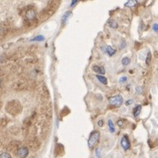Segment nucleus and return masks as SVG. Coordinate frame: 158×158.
Segmentation results:
<instances>
[{"label": "nucleus", "instance_id": "nucleus-6", "mask_svg": "<svg viewBox=\"0 0 158 158\" xmlns=\"http://www.w3.org/2000/svg\"><path fill=\"white\" fill-rule=\"evenodd\" d=\"M53 14V12H52L51 11H49L48 9H44L42 10L38 14V20L39 21H45L48 19Z\"/></svg>", "mask_w": 158, "mask_h": 158}, {"label": "nucleus", "instance_id": "nucleus-27", "mask_svg": "<svg viewBox=\"0 0 158 158\" xmlns=\"http://www.w3.org/2000/svg\"><path fill=\"white\" fill-rule=\"evenodd\" d=\"M153 30L155 31V32H156V33H158V24H154L153 25Z\"/></svg>", "mask_w": 158, "mask_h": 158}, {"label": "nucleus", "instance_id": "nucleus-26", "mask_svg": "<svg viewBox=\"0 0 158 158\" xmlns=\"http://www.w3.org/2000/svg\"><path fill=\"white\" fill-rule=\"evenodd\" d=\"M35 62H36V60H33V59H31V58H29V59L26 60V63H28V64H30V63H34Z\"/></svg>", "mask_w": 158, "mask_h": 158}, {"label": "nucleus", "instance_id": "nucleus-7", "mask_svg": "<svg viewBox=\"0 0 158 158\" xmlns=\"http://www.w3.org/2000/svg\"><path fill=\"white\" fill-rule=\"evenodd\" d=\"M41 146V142H39L38 139H37L36 137H32L29 140L28 142V147L30 148H32L34 150L36 149H38Z\"/></svg>", "mask_w": 158, "mask_h": 158}, {"label": "nucleus", "instance_id": "nucleus-21", "mask_svg": "<svg viewBox=\"0 0 158 158\" xmlns=\"http://www.w3.org/2000/svg\"><path fill=\"white\" fill-rule=\"evenodd\" d=\"M7 124H8V120L7 119H5V118L0 119V127H4L7 126Z\"/></svg>", "mask_w": 158, "mask_h": 158}, {"label": "nucleus", "instance_id": "nucleus-14", "mask_svg": "<svg viewBox=\"0 0 158 158\" xmlns=\"http://www.w3.org/2000/svg\"><path fill=\"white\" fill-rule=\"evenodd\" d=\"M141 111H142V105H138L135 106V108H134V111H133L134 116L135 118H137V117L140 115V114H141Z\"/></svg>", "mask_w": 158, "mask_h": 158}, {"label": "nucleus", "instance_id": "nucleus-30", "mask_svg": "<svg viewBox=\"0 0 158 158\" xmlns=\"http://www.w3.org/2000/svg\"><path fill=\"white\" fill-rule=\"evenodd\" d=\"M97 125H98V127H102V126H103V120H99V121H98V123H97Z\"/></svg>", "mask_w": 158, "mask_h": 158}, {"label": "nucleus", "instance_id": "nucleus-10", "mask_svg": "<svg viewBox=\"0 0 158 158\" xmlns=\"http://www.w3.org/2000/svg\"><path fill=\"white\" fill-rule=\"evenodd\" d=\"M121 145L124 150H128L130 148V142L127 135H123L122 140H121Z\"/></svg>", "mask_w": 158, "mask_h": 158}, {"label": "nucleus", "instance_id": "nucleus-11", "mask_svg": "<svg viewBox=\"0 0 158 158\" xmlns=\"http://www.w3.org/2000/svg\"><path fill=\"white\" fill-rule=\"evenodd\" d=\"M20 145H21L20 142H18V141H11L8 144V149L11 150V151H13V150L17 151L20 148Z\"/></svg>", "mask_w": 158, "mask_h": 158}, {"label": "nucleus", "instance_id": "nucleus-29", "mask_svg": "<svg viewBox=\"0 0 158 158\" xmlns=\"http://www.w3.org/2000/svg\"><path fill=\"white\" fill-rule=\"evenodd\" d=\"M44 40V38L42 37V36H40V37H36V38H34L32 40Z\"/></svg>", "mask_w": 158, "mask_h": 158}, {"label": "nucleus", "instance_id": "nucleus-34", "mask_svg": "<svg viewBox=\"0 0 158 158\" xmlns=\"http://www.w3.org/2000/svg\"><path fill=\"white\" fill-rule=\"evenodd\" d=\"M78 1H77V0H74V2H72V4H71V6H73V5H74L76 3H77Z\"/></svg>", "mask_w": 158, "mask_h": 158}, {"label": "nucleus", "instance_id": "nucleus-25", "mask_svg": "<svg viewBox=\"0 0 158 158\" xmlns=\"http://www.w3.org/2000/svg\"><path fill=\"white\" fill-rule=\"evenodd\" d=\"M122 64L123 65H128L129 64V62H130V59L128 58V57H124L122 60Z\"/></svg>", "mask_w": 158, "mask_h": 158}, {"label": "nucleus", "instance_id": "nucleus-22", "mask_svg": "<svg viewBox=\"0 0 158 158\" xmlns=\"http://www.w3.org/2000/svg\"><path fill=\"white\" fill-rule=\"evenodd\" d=\"M0 158H11V155L7 152H4L0 154Z\"/></svg>", "mask_w": 158, "mask_h": 158}, {"label": "nucleus", "instance_id": "nucleus-17", "mask_svg": "<svg viewBox=\"0 0 158 158\" xmlns=\"http://www.w3.org/2000/svg\"><path fill=\"white\" fill-rule=\"evenodd\" d=\"M107 124H108V128H109V131H110L111 133H115V125H114V123H113V121H112L111 120H108V122H107Z\"/></svg>", "mask_w": 158, "mask_h": 158}, {"label": "nucleus", "instance_id": "nucleus-2", "mask_svg": "<svg viewBox=\"0 0 158 158\" xmlns=\"http://www.w3.org/2000/svg\"><path fill=\"white\" fill-rule=\"evenodd\" d=\"M32 87L31 83L26 81V80H18L15 84H14V89L17 90V91H24V90H26L28 88Z\"/></svg>", "mask_w": 158, "mask_h": 158}, {"label": "nucleus", "instance_id": "nucleus-28", "mask_svg": "<svg viewBox=\"0 0 158 158\" xmlns=\"http://www.w3.org/2000/svg\"><path fill=\"white\" fill-rule=\"evenodd\" d=\"M127 77H121V79H120V83H124V82H126L127 81Z\"/></svg>", "mask_w": 158, "mask_h": 158}, {"label": "nucleus", "instance_id": "nucleus-32", "mask_svg": "<svg viewBox=\"0 0 158 158\" xmlns=\"http://www.w3.org/2000/svg\"><path fill=\"white\" fill-rule=\"evenodd\" d=\"M96 155L98 156V158H101V155H100V149L96 150Z\"/></svg>", "mask_w": 158, "mask_h": 158}, {"label": "nucleus", "instance_id": "nucleus-15", "mask_svg": "<svg viewBox=\"0 0 158 158\" xmlns=\"http://www.w3.org/2000/svg\"><path fill=\"white\" fill-rule=\"evenodd\" d=\"M93 70L96 73H101V74H105V70L104 68H101V67H98V66H94L93 67Z\"/></svg>", "mask_w": 158, "mask_h": 158}, {"label": "nucleus", "instance_id": "nucleus-13", "mask_svg": "<svg viewBox=\"0 0 158 158\" xmlns=\"http://www.w3.org/2000/svg\"><path fill=\"white\" fill-rule=\"evenodd\" d=\"M38 22V19H34V20H29V19H26L24 21V26L26 27H34Z\"/></svg>", "mask_w": 158, "mask_h": 158}, {"label": "nucleus", "instance_id": "nucleus-1", "mask_svg": "<svg viewBox=\"0 0 158 158\" xmlns=\"http://www.w3.org/2000/svg\"><path fill=\"white\" fill-rule=\"evenodd\" d=\"M23 106L18 100H11L5 105V111L12 116H17L21 114Z\"/></svg>", "mask_w": 158, "mask_h": 158}, {"label": "nucleus", "instance_id": "nucleus-35", "mask_svg": "<svg viewBox=\"0 0 158 158\" xmlns=\"http://www.w3.org/2000/svg\"><path fill=\"white\" fill-rule=\"evenodd\" d=\"M0 84H1V80H0Z\"/></svg>", "mask_w": 158, "mask_h": 158}, {"label": "nucleus", "instance_id": "nucleus-4", "mask_svg": "<svg viewBox=\"0 0 158 158\" xmlns=\"http://www.w3.org/2000/svg\"><path fill=\"white\" fill-rule=\"evenodd\" d=\"M100 138V133L98 131H94L91 135H90L89 140H88V146L89 148H93L96 145Z\"/></svg>", "mask_w": 158, "mask_h": 158}, {"label": "nucleus", "instance_id": "nucleus-12", "mask_svg": "<svg viewBox=\"0 0 158 158\" xmlns=\"http://www.w3.org/2000/svg\"><path fill=\"white\" fill-rule=\"evenodd\" d=\"M36 11L32 8L31 9H28L26 12V19H29V20H34L36 19Z\"/></svg>", "mask_w": 158, "mask_h": 158}, {"label": "nucleus", "instance_id": "nucleus-23", "mask_svg": "<svg viewBox=\"0 0 158 158\" xmlns=\"http://www.w3.org/2000/svg\"><path fill=\"white\" fill-rule=\"evenodd\" d=\"M108 24H109V26H110L112 28H116V27H118L117 23H116L115 21H114V20H110V21L108 22Z\"/></svg>", "mask_w": 158, "mask_h": 158}, {"label": "nucleus", "instance_id": "nucleus-16", "mask_svg": "<svg viewBox=\"0 0 158 158\" xmlns=\"http://www.w3.org/2000/svg\"><path fill=\"white\" fill-rule=\"evenodd\" d=\"M106 51H107V53L108 54L109 56H112L113 55L115 54V49H113L112 47H110V46H107V47Z\"/></svg>", "mask_w": 158, "mask_h": 158}, {"label": "nucleus", "instance_id": "nucleus-33", "mask_svg": "<svg viewBox=\"0 0 158 158\" xmlns=\"http://www.w3.org/2000/svg\"><path fill=\"white\" fill-rule=\"evenodd\" d=\"M117 124H118V126H120V127H122V125H123V122L122 121V120H120L118 122H117Z\"/></svg>", "mask_w": 158, "mask_h": 158}, {"label": "nucleus", "instance_id": "nucleus-8", "mask_svg": "<svg viewBox=\"0 0 158 158\" xmlns=\"http://www.w3.org/2000/svg\"><path fill=\"white\" fill-rule=\"evenodd\" d=\"M16 154L20 158H26L29 155V149L26 147H20L16 151Z\"/></svg>", "mask_w": 158, "mask_h": 158}, {"label": "nucleus", "instance_id": "nucleus-24", "mask_svg": "<svg viewBox=\"0 0 158 158\" xmlns=\"http://www.w3.org/2000/svg\"><path fill=\"white\" fill-rule=\"evenodd\" d=\"M151 62V53L149 52L148 55H147V58H146V64L149 66Z\"/></svg>", "mask_w": 158, "mask_h": 158}, {"label": "nucleus", "instance_id": "nucleus-31", "mask_svg": "<svg viewBox=\"0 0 158 158\" xmlns=\"http://www.w3.org/2000/svg\"><path fill=\"white\" fill-rule=\"evenodd\" d=\"M131 104H133V100H131V99L126 102V105H131Z\"/></svg>", "mask_w": 158, "mask_h": 158}, {"label": "nucleus", "instance_id": "nucleus-20", "mask_svg": "<svg viewBox=\"0 0 158 158\" xmlns=\"http://www.w3.org/2000/svg\"><path fill=\"white\" fill-rule=\"evenodd\" d=\"M10 131H11V133H12L13 134H17V133H19V128L18 127H16V126H13V127H11V129H10Z\"/></svg>", "mask_w": 158, "mask_h": 158}, {"label": "nucleus", "instance_id": "nucleus-19", "mask_svg": "<svg viewBox=\"0 0 158 158\" xmlns=\"http://www.w3.org/2000/svg\"><path fill=\"white\" fill-rule=\"evenodd\" d=\"M136 1L135 0H130V1H128V2H127L126 4H125V6H127V7H133V6H134L135 5H136Z\"/></svg>", "mask_w": 158, "mask_h": 158}, {"label": "nucleus", "instance_id": "nucleus-3", "mask_svg": "<svg viewBox=\"0 0 158 158\" xmlns=\"http://www.w3.org/2000/svg\"><path fill=\"white\" fill-rule=\"evenodd\" d=\"M38 94L40 95V97L43 99H47V98H49L50 93H49V91H48V89H47V87L46 84H45V83L40 84L38 87Z\"/></svg>", "mask_w": 158, "mask_h": 158}, {"label": "nucleus", "instance_id": "nucleus-5", "mask_svg": "<svg viewBox=\"0 0 158 158\" xmlns=\"http://www.w3.org/2000/svg\"><path fill=\"white\" fill-rule=\"evenodd\" d=\"M109 103L111 105L115 107H120L123 103V98L120 95H116L109 98Z\"/></svg>", "mask_w": 158, "mask_h": 158}, {"label": "nucleus", "instance_id": "nucleus-9", "mask_svg": "<svg viewBox=\"0 0 158 158\" xmlns=\"http://www.w3.org/2000/svg\"><path fill=\"white\" fill-rule=\"evenodd\" d=\"M59 4L60 2L59 1H57V0H53V1H49L48 4H47V9H48L49 11H51L52 12H55L56 10L58 9V7L59 6Z\"/></svg>", "mask_w": 158, "mask_h": 158}, {"label": "nucleus", "instance_id": "nucleus-18", "mask_svg": "<svg viewBox=\"0 0 158 158\" xmlns=\"http://www.w3.org/2000/svg\"><path fill=\"white\" fill-rule=\"evenodd\" d=\"M96 78H97L101 83H103V84H107V78H106L105 77H102V76H101V75H97V76H96Z\"/></svg>", "mask_w": 158, "mask_h": 158}]
</instances>
